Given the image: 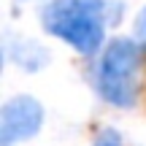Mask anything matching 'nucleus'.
I'll use <instances>...</instances> for the list:
<instances>
[{"label":"nucleus","instance_id":"1","mask_svg":"<svg viewBox=\"0 0 146 146\" xmlns=\"http://www.w3.org/2000/svg\"><path fill=\"white\" fill-rule=\"evenodd\" d=\"M106 0H52L41 11V25L78 54L92 57L106 38Z\"/></svg>","mask_w":146,"mask_h":146},{"label":"nucleus","instance_id":"5","mask_svg":"<svg viewBox=\"0 0 146 146\" xmlns=\"http://www.w3.org/2000/svg\"><path fill=\"white\" fill-rule=\"evenodd\" d=\"M135 38L141 43H146V8L138 14V19H135Z\"/></svg>","mask_w":146,"mask_h":146},{"label":"nucleus","instance_id":"4","mask_svg":"<svg viewBox=\"0 0 146 146\" xmlns=\"http://www.w3.org/2000/svg\"><path fill=\"white\" fill-rule=\"evenodd\" d=\"M92 146H125V141L116 130H100L98 138L92 141Z\"/></svg>","mask_w":146,"mask_h":146},{"label":"nucleus","instance_id":"3","mask_svg":"<svg viewBox=\"0 0 146 146\" xmlns=\"http://www.w3.org/2000/svg\"><path fill=\"white\" fill-rule=\"evenodd\" d=\"M43 125V106L30 95H16L0 111V146L33 138Z\"/></svg>","mask_w":146,"mask_h":146},{"label":"nucleus","instance_id":"2","mask_svg":"<svg viewBox=\"0 0 146 146\" xmlns=\"http://www.w3.org/2000/svg\"><path fill=\"white\" fill-rule=\"evenodd\" d=\"M141 46L130 38H114L95 68V89L106 103L133 108L141 95Z\"/></svg>","mask_w":146,"mask_h":146}]
</instances>
